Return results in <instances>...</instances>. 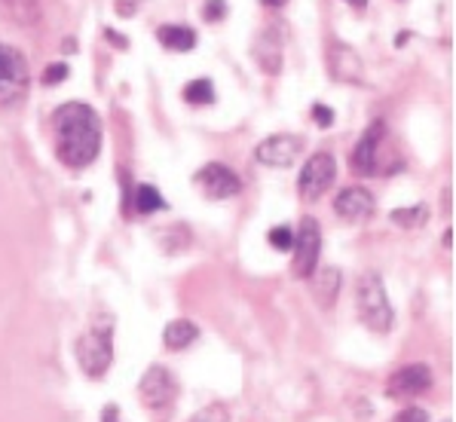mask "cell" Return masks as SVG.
Segmentation results:
<instances>
[{
	"mask_svg": "<svg viewBox=\"0 0 456 422\" xmlns=\"http://www.w3.org/2000/svg\"><path fill=\"white\" fill-rule=\"evenodd\" d=\"M55 157L68 168H86L102 150V119L89 104L68 101L53 114Z\"/></svg>",
	"mask_w": 456,
	"mask_h": 422,
	"instance_id": "cell-1",
	"label": "cell"
},
{
	"mask_svg": "<svg viewBox=\"0 0 456 422\" xmlns=\"http://www.w3.org/2000/svg\"><path fill=\"white\" fill-rule=\"evenodd\" d=\"M74 355L86 377L98 379L108 374L110 361H114V319H110V315L98 319L95 325L77 340Z\"/></svg>",
	"mask_w": 456,
	"mask_h": 422,
	"instance_id": "cell-2",
	"label": "cell"
},
{
	"mask_svg": "<svg viewBox=\"0 0 456 422\" xmlns=\"http://www.w3.org/2000/svg\"><path fill=\"white\" fill-rule=\"evenodd\" d=\"M355 309H359L362 325L374 334H389L395 328V312H392L389 294L377 272H364L355 281Z\"/></svg>",
	"mask_w": 456,
	"mask_h": 422,
	"instance_id": "cell-3",
	"label": "cell"
},
{
	"mask_svg": "<svg viewBox=\"0 0 456 422\" xmlns=\"http://www.w3.org/2000/svg\"><path fill=\"white\" fill-rule=\"evenodd\" d=\"M28 95V61L16 46L0 44V108H12Z\"/></svg>",
	"mask_w": 456,
	"mask_h": 422,
	"instance_id": "cell-4",
	"label": "cell"
},
{
	"mask_svg": "<svg viewBox=\"0 0 456 422\" xmlns=\"http://www.w3.org/2000/svg\"><path fill=\"white\" fill-rule=\"evenodd\" d=\"M337 178V163L328 150L313 153L310 159L300 168V178H297V190H300V199L304 202H319L322 196L331 190Z\"/></svg>",
	"mask_w": 456,
	"mask_h": 422,
	"instance_id": "cell-5",
	"label": "cell"
},
{
	"mask_svg": "<svg viewBox=\"0 0 456 422\" xmlns=\"http://www.w3.org/2000/svg\"><path fill=\"white\" fill-rule=\"evenodd\" d=\"M294 248V279H310L319 266V251H322V230L315 217H304L297 227V236L291 242Z\"/></svg>",
	"mask_w": 456,
	"mask_h": 422,
	"instance_id": "cell-6",
	"label": "cell"
},
{
	"mask_svg": "<svg viewBox=\"0 0 456 422\" xmlns=\"http://www.w3.org/2000/svg\"><path fill=\"white\" fill-rule=\"evenodd\" d=\"M138 398H142L147 410H163L178 398V379L163 364H153V368L144 370L142 383H138Z\"/></svg>",
	"mask_w": 456,
	"mask_h": 422,
	"instance_id": "cell-7",
	"label": "cell"
},
{
	"mask_svg": "<svg viewBox=\"0 0 456 422\" xmlns=\"http://www.w3.org/2000/svg\"><path fill=\"white\" fill-rule=\"evenodd\" d=\"M196 184H200L202 193H206L208 199H215V202L230 199V196H236L242 190L240 174H236L230 166H224V163L202 166L200 172H196Z\"/></svg>",
	"mask_w": 456,
	"mask_h": 422,
	"instance_id": "cell-8",
	"label": "cell"
},
{
	"mask_svg": "<svg viewBox=\"0 0 456 422\" xmlns=\"http://www.w3.org/2000/svg\"><path fill=\"white\" fill-rule=\"evenodd\" d=\"M432 389V368L429 364H408V368L395 370L386 385L389 398H417Z\"/></svg>",
	"mask_w": 456,
	"mask_h": 422,
	"instance_id": "cell-9",
	"label": "cell"
},
{
	"mask_svg": "<svg viewBox=\"0 0 456 422\" xmlns=\"http://www.w3.org/2000/svg\"><path fill=\"white\" fill-rule=\"evenodd\" d=\"M300 153V138L294 135H270L266 141H261L255 150V159L266 168H289L294 166Z\"/></svg>",
	"mask_w": 456,
	"mask_h": 422,
	"instance_id": "cell-10",
	"label": "cell"
},
{
	"mask_svg": "<svg viewBox=\"0 0 456 422\" xmlns=\"http://www.w3.org/2000/svg\"><path fill=\"white\" fill-rule=\"evenodd\" d=\"M386 135V123L383 119H374V123L368 126V132L362 135V141L355 144L353 150V172L362 174V178H370V174H377V147H380V141Z\"/></svg>",
	"mask_w": 456,
	"mask_h": 422,
	"instance_id": "cell-11",
	"label": "cell"
},
{
	"mask_svg": "<svg viewBox=\"0 0 456 422\" xmlns=\"http://www.w3.org/2000/svg\"><path fill=\"white\" fill-rule=\"evenodd\" d=\"M334 215L343 217L346 223H362L374 215V196L364 187H346L337 193L334 199Z\"/></svg>",
	"mask_w": 456,
	"mask_h": 422,
	"instance_id": "cell-12",
	"label": "cell"
},
{
	"mask_svg": "<svg viewBox=\"0 0 456 422\" xmlns=\"http://www.w3.org/2000/svg\"><path fill=\"white\" fill-rule=\"evenodd\" d=\"M328 70H331V77L340 83H362L364 80V68H362L359 53L346 44H337V40L328 46Z\"/></svg>",
	"mask_w": 456,
	"mask_h": 422,
	"instance_id": "cell-13",
	"label": "cell"
},
{
	"mask_svg": "<svg viewBox=\"0 0 456 422\" xmlns=\"http://www.w3.org/2000/svg\"><path fill=\"white\" fill-rule=\"evenodd\" d=\"M313 291H315V300L322 304V309H331L337 294H340V285H343V276L337 266H322V270L313 272Z\"/></svg>",
	"mask_w": 456,
	"mask_h": 422,
	"instance_id": "cell-14",
	"label": "cell"
},
{
	"mask_svg": "<svg viewBox=\"0 0 456 422\" xmlns=\"http://www.w3.org/2000/svg\"><path fill=\"white\" fill-rule=\"evenodd\" d=\"M251 53H255V59L264 74H279V70H282V46H279V40L273 37L270 31L255 40V49H251Z\"/></svg>",
	"mask_w": 456,
	"mask_h": 422,
	"instance_id": "cell-15",
	"label": "cell"
},
{
	"mask_svg": "<svg viewBox=\"0 0 456 422\" xmlns=\"http://www.w3.org/2000/svg\"><path fill=\"white\" fill-rule=\"evenodd\" d=\"M196 337H200V328H196L191 319H175V321H168L163 330V343H166V349H172V352L187 349Z\"/></svg>",
	"mask_w": 456,
	"mask_h": 422,
	"instance_id": "cell-16",
	"label": "cell"
},
{
	"mask_svg": "<svg viewBox=\"0 0 456 422\" xmlns=\"http://www.w3.org/2000/svg\"><path fill=\"white\" fill-rule=\"evenodd\" d=\"M157 37L166 49H175V53H191L196 46V31L187 25H163L157 31Z\"/></svg>",
	"mask_w": 456,
	"mask_h": 422,
	"instance_id": "cell-17",
	"label": "cell"
},
{
	"mask_svg": "<svg viewBox=\"0 0 456 422\" xmlns=\"http://www.w3.org/2000/svg\"><path fill=\"white\" fill-rule=\"evenodd\" d=\"M4 12L16 25H37L40 22V0H0Z\"/></svg>",
	"mask_w": 456,
	"mask_h": 422,
	"instance_id": "cell-18",
	"label": "cell"
},
{
	"mask_svg": "<svg viewBox=\"0 0 456 422\" xmlns=\"http://www.w3.org/2000/svg\"><path fill=\"white\" fill-rule=\"evenodd\" d=\"M389 221L395 223V227H402V230H417V227H423V223L429 221V208H426V206L395 208L389 215Z\"/></svg>",
	"mask_w": 456,
	"mask_h": 422,
	"instance_id": "cell-19",
	"label": "cell"
},
{
	"mask_svg": "<svg viewBox=\"0 0 456 422\" xmlns=\"http://www.w3.org/2000/svg\"><path fill=\"white\" fill-rule=\"evenodd\" d=\"M132 202H135V211H142V215H153V211L166 208V199L163 193H159L157 187L151 184H142L135 190V196H132Z\"/></svg>",
	"mask_w": 456,
	"mask_h": 422,
	"instance_id": "cell-20",
	"label": "cell"
},
{
	"mask_svg": "<svg viewBox=\"0 0 456 422\" xmlns=\"http://www.w3.org/2000/svg\"><path fill=\"white\" fill-rule=\"evenodd\" d=\"M184 101L187 104H200V108H206V104L215 101V86L208 77H200V80H191L184 86Z\"/></svg>",
	"mask_w": 456,
	"mask_h": 422,
	"instance_id": "cell-21",
	"label": "cell"
},
{
	"mask_svg": "<svg viewBox=\"0 0 456 422\" xmlns=\"http://www.w3.org/2000/svg\"><path fill=\"white\" fill-rule=\"evenodd\" d=\"M187 422H230V410L227 404H221V401H215V404H206L200 413H193Z\"/></svg>",
	"mask_w": 456,
	"mask_h": 422,
	"instance_id": "cell-22",
	"label": "cell"
},
{
	"mask_svg": "<svg viewBox=\"0 0 456 422\" xmlns=\"http://www.w3.org/2000/svg\"><path fill=\"white\" fill-rule=\"evenodd\" d=\"M266 239H270V245H276L279 251H289V248H291V242H294V230H291V227H285V223H282V227L270 230V236H266Z\"/></svg>",
	"mask_w": 456,
	"mask_h": 422,
	"instance_id": "cell-23",
	"label": "cell"
},
{
	"mask_svg": "<svg viewBox=\"0 0 456 422\" xmlns=\"http://www.w3.org/2000/svg\"><path fill=\"white\" fill-rule=\"evenodd\" d=\"M65 77H68V65H65V61H55V65H49L44 70V83H46V86H59Z\"/></svg>",
	"mask_w": 456,
	"mask_h": 422,
	"instance_id": "cell-24",
	"label": "cell"
},
{
	"mask_svg": "<svg viewBox=\"0 0 456 422\" xmlns=\"http://www.w3.org/2000/svg\"><path fill=\"white\" fill-rule=\"evenodd\" d=\"M202 16H206V22H221L227 16V0H208Z\"/></svg>",
	"mask_w": 456,
	"mask_h": 422,
	"instance_id": "cell-25",
	"label": "cell"
},
{
	"mask_svg": "<svg viewBox=\"0 0 456 422\" xmlns=\"http://www.w3.org/2000/svg\"><path fill=\"white\" fill-rule=\"evenodd\" d=\"M392 422H429V413H426L423 407H404Z\"/></svg>",
	"mask_w": 456,
	"mask_h": 422,
	"instance_id": "cell-26",
	"label": "cell"
},
{
	"mask_svg": "<svg viewBox=\"0 0 456 422\" xmlns=\"http://www.w3.org/2000/svg\"><path fill=\"white\" fill-rule=\"evenodd\" d=\"M313 119L322 126V129H328V126L334 123V110L328 108V104H315V108H313Z\"/></svg>",
	"mask_w": 456,
	"mask_h": 422,
	"instance_id": "cell-27",
	"label": "cell"
},
{
	"mask_svg": "<svg viewBox=\"0 0 456 422\" xmlns=\"http://www.w3.org/2000/svg\"><path fill=\"white\" fill-rule=\"evenodd\" d=\"M117 16H135V0H117Z\"/></svg>",
	"mask_w": 456,
	"mask_h": 422,
	"instance_id": "cell-28",
	"label": "cell"
},
{
	"mask_svg": "<svg viewBox=\"0 0 456 422\" xmlns=\"http://www.w3.org/2000/svg\"><path fill=\"white\" fill-rule=\"evenodd\" d=\"M104 37H108L110 44H114L117 49H126V46H129V40H126V37H120V34H117L114 28H104Z\"/></svg>",
	"mask_w": 456,
	"mask_h": 422,
	"instance_id": "cell-29",
	"label": "cell"
},
{
	"mask_svg": "<svg viewBox=\"0 0 456 422\" xmlns=\"http://www.w3.org/2000/svg\"><path fill=\"white\" fill-rule=\"evenodd\" d=\"M102 422H120V410H117L114 404H108L102 410Z\"/></svg>",
	"mask_w": 456,
	"mask_h": 422,
	"instance_id": "cell-30",
	"label": "cell"
},
{
	"mask_svg": "<svg viewBox=\"0 0 456 422\" xmlns=\"http://www.w3.org/2000/svg\"><path fill=\"white\" fill-rule=\"evenodd\" d=\"M264 6H273V10H282L285 4H289V0H261Z\"/></svg>",
	"mask_w": 456,
	"mask_h": 422,
	"instance_id": "cell-31",
	"label": "cell"
},
{
	"mask_svg": "<svg viewBox=\"0 0 456 422\" xmlns=\"http://www.w3.org/2000/svg\"><path fill=\"white\" fill-rule=\"evenodd\" d=\"M349 4H355V6H364V4H368V0H349Z\"/></svg>",
	"mask_w": 456,
	"mask_h": 422,
	"instance_id": "cell-32",
	"label": "cell"
},
{
	"mask_svg": "<svg viewBox=\"0 0 456 422\" xmlns=\"http://www.w3.org/2000/svg\"><path fill=\"white\" fill-rule=\"evenodd\" d=\"M444 422H453V419H444Z\"/></svg>",
	"mask_w": 456,
	"mask_h": 422,
	"instance_id": "cell-33",
	"label": "cell"
}]
</instances>
